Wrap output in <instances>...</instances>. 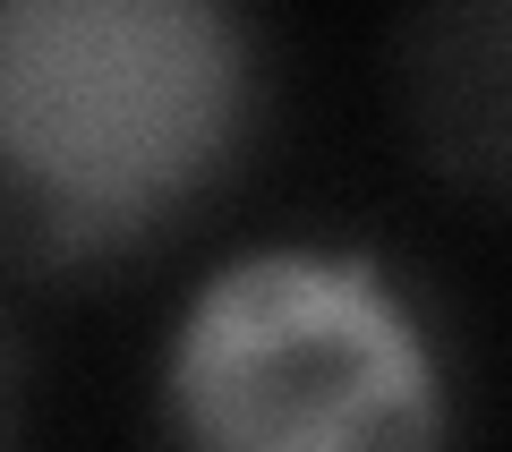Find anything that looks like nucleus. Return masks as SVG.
<instances>
[{
	"label": "nucleus",
	"mask_w": 512,
	"mask_h": 452,
	"mask_svg": "<svg viewBox=\"0 0 512 452\" xmlns=\"http://www.w3.org/2000/svg\"><path fill=\"white\" fill-rule=\"evenodd\" d=\"M274 94L256 0H0V282L154 273L248 188Z\"/></svg>",
	"instance_id": "nucleus-1"
},
{
	"label": "nucleus",
	"mask_w": 512,
	"mask_h": 452,
	"mask_svg": "<svg viewBox=\"0 0 512 452\" xmlns=\"http://www.w3.org/2000/svg\"><path fill=\"white\" fill-rule=\"evenodd\" d=\"M154 427L197 452H427L461 418L427 308L367 248L256 239L171 316Z\"/></svg>",
	"instance_id": "nucleus-2"
},
{
	"label": "nucleus",
	"mask_w": 512,
	"mask_h": 452,
	"mask_svg": "<svg viewBox=\"0 0 512 452\" xmlns=\"http://www.w3.org/2000/svg\"><path fill=\"white\" fill-rule=\"evenodd\" d=\"M512 0H393L384 86L419 180L444 205L495 222L512 180Z\"/></svg>",
	"instance_id": "nucleus-3"
},
{
	"label": "nucleus",
	"mask_w": 512,
	"mask_h": 452,
	"mask_svg": "<svg viewBox=\"0 0 512 452\" xmlns=\"http://www.w3.org/2000/svg\"><path fill=\"white\" fill-rule=\"evenodd\" d=\"M43 418V342L26 325V299L0 282V444H26Z\"/></svg>",
	"instance_id": "nucleus-4"
}]
</instances>
